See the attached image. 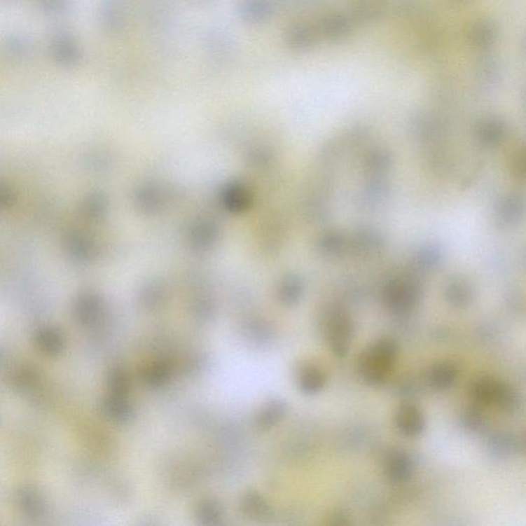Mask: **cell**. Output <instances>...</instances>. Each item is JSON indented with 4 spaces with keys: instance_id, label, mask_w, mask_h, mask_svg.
<instances>
[{
    "instance_id": "17",
    "label": "cell",
    "mask_w": 526,
    "mask_h": 526,
    "mask_svg": "<svg viewBox=\"0 0 526 526\" xmlns=\"http://www.w3.org/2000/svg\"><path fill=\"white\" fill-rule=\"evenodd\" d=\"M285 411V403L281 401L270 403L259 413L258 426L263 429H268L275 426L284 417Z\"/></svg>"
},
{
    "instance_id": "22",
    "label": "cell",
    "mask_w": 526,
    "mask_h": 526,
    "mask_svg": "<svg viewBox=\"0 0 526 526\" xmlns=\"http://www.w3.org/2000/svg\"><path fill=\"white\" fill-rule=\"evenodd\" d=\"M415 261L420 268L431 270L441 261V252L434 246H426L418 251Z\"/></svg>"
},
{
    "instance_id": "20",
    "label": "cell",
    "mask_w": 526,
    "mask_h": 526,
    "mask_svg": "<svg viewBox=\"0 0 526 526\" xmlns=\"http://www.w3.org/2000/svg\"><path fill=\"white\" fill-rule=\"evenodd\" d=\"M243 509L250 517L263 518L270 513V506L266 504L261 495L250 494L246 495L243 499Z\"/></svg>"
},
{
    "instance_id": "1",
    "label": "cell",
    "mask_w": 526,
    "mask_h": 526,
    "mask_svg": "<svg viewBox=\"0 0 526 526\" xmlns=\"http://www.w3.org/2000/svg\"><path fill=\"white\" fill-rule=\"evenodd\" d=\"M395 341L382 338L369 345L359 359V371L371 386H380L392 371L397 357Z\"/></svg>"
},
{
    "instance_id": "2",
    "label": "cell",
    "mask_w": 526,
    "mask_h": 526,
    "mask_svg": "<svg viewBox=\"0 0 526 526\" xmlns=\"http://www.w3.org/2000/svg\"><path fill=\"white\" fill-rule=\"evenodd\" d=\"M473 399L481 406H497L505 411L516 409L517 395L505 382L483 376L476 380L471 389Z\"/></svg>"
},
{
    "instance_id": "3",
    "label": "cell",
    "mask_w": 526,
    "mask_h": 526,
    "mask_svg": "<svg viewBox=\"0 0 526 526\" xmlns=\"http://www.w3.org/2000/svg\"><path fill=\"white\" fill-rule=\"evenodd\" d=\"M354 324L349 312L335 307L329 314L327 322V338L332 352L343 358L349 353L353 340Z\"/></svg>"
},
{
    "instance_id": "15",
    "label": "cell",
    "mask_w": 526,
    "mask_h": 526,
    "mask_svg": "<svg viewBox=\"0 0 526 526\" xmlns=\"http://www.w3.org/2000/svg\"><path fill=\"white\" fill-rule=\"evenodd\" d=\"M477 78L484 85L497 83L501 74V68L497 59L492 56H482L476 64Z\"/></svg>"
},
{
    "instance_id": "19",
    "label": "cell",
    "mask_w": 526,
    "mask_h": 526,
    "mask_svg": "<svg viewBox=\"0 0 526 526\" xmlns=\"http://www.w3.org/2000/svg\"><path fill=\"white\" fill-rule=\"evenodd\" d=\"M170 378L169 367L164 363L155 362L146 367L144 380L151 387H160L167 384Z\"/></svg>"
},
{
    "instance_id": "9",
    "label": "cell",
    "mask_w": 526,
    "mask_h": 526,
    "mask_svg": "<svg viewBox=\"0 0 526 526\" xmlns=\"http://www.w3.org/2000/svg\"><path fill=\"white\" fill-rule=\"evenodd\" d=\"M459 376V368L452 362H441L434 365L429 374L431 386L438 391H444L455 385Z\"/></svg>"
},
{
    "instance_id": "16",
    "label": "cell",
    "mask_w": 526,
    "mask_h": 526,
    "mask_svg": "<svg viewBox=\"0 0 526 526\" xmlns=\"http://www.w3.org/2000/svg\"><path fill=\"white\" fill-rule=\"evenodd\" d=\"M384 6L380 0H357L353 14L360 22H371L382 16Z\"/></svg>"
},
{
    "instance_id": "8",
    "label": "cell",
    "mask_w": 526,
    "mask_h": 526,
    "mask_svg": "<svg viewBox=\"0 0 526 526\" xmlns=\"http://www.w3.org/2000/svg\"><path fill=\"white\" fill-rule=\"evenodd\" d=\"M327 378L325 372L316 365H305L299 371L298 385L301 391L307 395H314L322 391Z\"/></svg>"
},
{
    "instance_id": "28",
    "label": "cell",
    "mask_w": 526,
    "mask_h": 526,
    "mask_svg": "<svg viewBox=\"0 0 526 526\" xmlns=\"http://www.w3.org/2000/svg\"><path fill=\"white\" fill-rule=\"evenodd\" d=\"M512 170L517 178H525V149L520 148L513 156Z\"/></svg>"
},
{
    "instance_id": "4",
    "label": "cell",
    "mask_w": 526,
    "mask_h": 526,
    "mask_svg": "<svg viewBox=\"0 0 526 526\" xmlns=\"http://www.w3.org/2000/svg\"><path fill=\"white\" fill-rule=\"evenodd\" d=\"M417 285L410 279H393L384 290L385 305L395 314H403L410 312L417 305Z\"/></svg>"
},
{
    "instance_id": "26",
    "label": "cell",
    "mask_w": 526,
    "mask_h": 526,
    "mask_svg": "<svg viewBox=\"0 0 526 526\" xmlns=\"http://www.w3.org/2000/svg\"><path fill=\"white\" fill-rule=\"evenodd\" d=\"M221 516V508L215 501H209L202 504L199 510V517L202 522L213 525V523L218 522Z\"/></svg>"
},
{
    "instance_id": "14",
    "label": "cell",
    "mask_w": 526,
    "mask_h": 526,
    "mask_svg": "<svg viewBox=\"0 0 526 526\" xmlns=\"http://www.w3.org/2000/svg\"><path fill=\"white\" fill-rule=\"evenodd\" d=\"M523 211L522 201L516 195L505 198L497 208V217L501 224L510 226L521 217Z\"/></svg>"
},
{
    "instance_id": "24",
    "label": "cell",
    "mask_w": 526,
    "mask_h": 526,
    "mask_svg": "<svg viewBox=\"0 0 526 526\" xmlns=\"http://www.w3.org/2000/svg\"><path fill=\"white\" fill-rule=\"evenodd\" d=\"M322 248L328 254L338 256L345 252L343 250L347 248V239L336 232L328 233L323 239Z\"/></svg>"
},
{
    "instance_id": "10",
    "label": "cell",
    "mask_w": 526,
    "mask_h": 526,
    "mask_svg": "<svg viewBox=\"0 0 526 526\" xmlns=\"http://www.w3.org/2000/svg\"><path fill=\"white\" fill-rule=\"evenodd\" d=\"M497 37V27L488 21H480L471 26L468 39L475 47L486 48L494 43Z\"/></svg>"
},
{
    "instance_id": "7",
    "label": "cell",
    "mask_w": 526,
    "mask_h": 526,
    "mask_svg": "<svg viewBox=\"0 0 526 526\" xmlns=\"http://www.w3.org/2000/svg\"><path fill=\"white\" fill-rule=\"evenodd\" d=\"M476 135L481 144L494 147L505 139L506 127L501 120L494 118H486L478 125Z\"/></svg>"
},
{
    "instance_id": "12",
    "label": "cell",
    "mask_w": 526,
    "mask_h": 526,
    "mask_svg": "<svg viewBox=\"0 0 526 526\" xmlns=\"http://www.w3.org/2000/svg\"><path fill=\"white\" fill-rule=\"evenodd\" d=\"M322 32L329 41H340L349 36L351 33V25L347 18L340 15H332L323 20Z\"/></svg>"
},
{
    "instance_id": "23",
    "label": "cell",
    "mask_w": 526,
    "mask_h": 526,
    "mask_svg": "<svg viewBox=\"0 0 526 526\" xmlns=\"http://www.w3.org/2000/svg\"><path fill=\"white\" fill-rule=\"evenodd\" d=\"M314 32L307 25L296 26L290 33V43L295 48H307L312 45Z\"/></svg>"
},
{
    "instance_id": "27",
    "label": "cell",
    "mask_w": 526,
    "mask_h": 526,
    "mask_svg": "<svg viewBox=\"0 0 526 526\" xmlns=\"http://www.w3.org/2000/svg\"><path fill=\"white\" fill-rule=\"evenodd\" d=\"M21 504L26 512L32 515H37L43 509V503L41 497L33 490H25L22 494Z\"/></svg>"
},
{
    "instance_id": "6",
    "label": "cell",
    "mask_w": 526,
    "mask_h": 526,
    "mask_svg": "<svg viewBox=\"0 0 526 526\" xmlns=\"http://www.w3.org/2000/svg\"><path fill=\"white\" fill-rule=\"evenodd\" d=\"M415 463L404 451H395L387 457L385 473L394 483H402L413 476Z\"/></svg>"
},
{
    "instance_id": "25",
    "label": "cell",
    "mask_w": 526,
    "mask_h": 526,
    "mask_svg": "<svg viewBox=\"0 0 526 526\" xmlns=\"http://www.w3.org/2000/svg\"><path fill=\"white\" fill-rule=\"evenodd\" d=\"M391 166V156L384 151H378L371 153L367 160V168L372 173H382Z\"/></svg>"
},
{
    "instance_id": "11",
    "label": "cell",
    "mask_w": 526,
    "mask_h": 526,
    "mask_svg": "<svg viewBox=\"0 0 526 526\" xmlns=\"http://www.w3.org/2000/svg\"><path fill=\"white\" fill-rule=\"evenodd\" d=\"M445 295L453 307H466L472 301L473 289L464 279H455L446 287Z\"/></svg>"
},
{
    "instance_id": "13",
    "label": "cell",
    "mask_w": 526,
    "mask_h": 526,
    "mask_svg": "<svg viewBox=\"0 0 526 526\" xmlns=\"http://www.w3.org/2000/svg\"><path fill=\"white\" fill-rule=\"evenodd\" d=\"M103 413L110 420L125 422L132 417L133 408L125 396L111 395L103 403Z\"/></svg>"
},
{
    "instance_id": "21",
    "label": "cell",
    "mask_w": 526,
    "mask_h": 526,
    "mask_svg": "<svg viewBox=\"0 0 526 526\" xmlns=\"http://www.w3.org/2000/svg\"><path fill=\"white\" fill-rule=\"evenodd\" d=\"M109 386L111 395L125 396L130 387L129 375L122 369H114L110 372Z\"/></svg>"
},
{
    "instance_id": "5",
    "label": "cell",
    "mask_w": 526,
    "mask_h": 526,
    "mask_svg": "<svg viewBox=\"0 0 526 526\" xmlns=\"http://www.w3.org/2000/svg\"><path fill=\"white\" fill-rule=\"evenodd\" d=\"M398 430L407 437H417L424 432L426 420L424 413L415 405L405 403L398 408L395 415Z\"/></svg>"
},
{
    "instance_id": "18",
    "label": "cell",
    "mask_w": 526,
    "mask_h": 526,
    "mask_svg": "<svg viewBox=\"0 0 526 526\" xmlns=\"http://www.w3.org/2000/svg\"><path fill=\"white\" fill-rule=\"evenodd\" d=\"M37 343L45 353L56 355L63 349V338L56 330L46 329L37 336Z\"/></svg>"
}]
</instances>
